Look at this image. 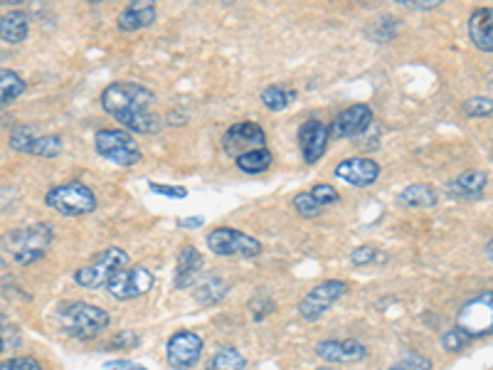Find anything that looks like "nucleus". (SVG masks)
<instances>
[{
  "instance_id": "1",
  "label": "nucleus",
  "mask_w": 493,
  "mask_h": 370,
  "mask_svg": "<svg viewBox=\"0 0 493 370\" xmlns=\"http://www.w3.org/2000/svg\"><path fill=\"white\" fill-rule=\"evenodd\" d=\"M156 94L146 84L112 82L104 87L102 109L129 134H159L163 119L156 114Z\"/></svg>"
},
{
  "instance_id": "2",
  "label": "nucleus",
  "mask_w": 493,
  "mask_h": 370,
  "mask_svg": "<svg viewBox=\"0 0 493 370\" xmlns=\"http://www.w3.org/2000/svg\"><path fill=\"white\" fill-rule=\"evenodd\" d=\"M55 316L57 324L77 341H94L112 324L109 311H104L102 306H94L89 301H62L57 306Z\"/></svg>"
},
{
  "instance_id": "3",
  "label": "nucleus",
  "mask_w": 493,
  "mask_h": 370,
  "mask_svg": "<svg viewBox=\"0 0 493 370\" xmlns=\"http://www.w3.org/2000/svg\"><path fill=\"white\" fill-rule=\"evenodd\" d=\"M52 240H55V227L50 222H32L10 235L8 252L15 264L30 267L47 257Z\"/></svg>"
},
{
  "instance_id": "4",
  "label": "nucleus",
  "mask_w": 493,
  "mask_h": 370,
  "mask_svg": "<svg viewBox=\"0 0 493 370\" xmlns=\"http://www.w3.org/2000/svg\"><path fill=\"white\" fill-rule=\"evenodd\" d=\"M126 264H131L129 252L122 247H106V250L96 252L92 259H87L82 267L75 272V284L89 291L96 289H106L116 272H122Z\"/></svg>"
},
{
  "instance_id": "5",
  "label": "nucleus",
  "mask_w": 493,
  "mask_h": 370,
  "mask_svg": "<svg viewBox=\"0 0 493 370\" xmlns=\"http://www.w3.org/2000/svg\"><path fill=\"white\" fill-rule=\"evenodd\" d=\"M45 205L62 217H84L96 210V195L89 185L82 180H67V183L52 185L45 193Z\"/></svg>"
},
{
  "instance_id": "6",
  "label": "nucleus",
  "mask_w": 493,
  "mask_h": 370,
  "mask_svg": "<svg viewBox=\"0 0 493 370\" xmlns=\"http://www.w3.org/2000/svg\"><path fill=\"white\" fill-rule=\"evenodd\" d=\"M94 148L104 161L119 168H133L143 158L139 143L126 129H99L94 134Z\"/></svg>"
},
{
  "instance_id": "7",
  "label": "nucleus",
  "mask_w": 493,
  "mask_h": 370,
  "mask_svg": "<svg viewBox=\"0 0 493 370\" xmlns=\"http://www.w3.org/2000/svg\"><path fill=\"white\" fill-rule=\"evenodd\" d=\"M456 328L474 341V338H486L493 336V289L484 291V294L469 299L459 314H456Z\"/></svg>"
},
{
  "instance_id": "8",
  "label": "nucleus",
  "mask_w": 493,
  "mask_h": 370,
  "mask_svg": "<svg viewBox=\"0 0 493 370\" xmlns=\"http://www.w3.org/2000/svg\"><path fill=\"white\" fill-rule=\"evenodd\" d=\"M207 250L217 257H244L254 259L261 254V242L251 237L247 232L234 230V227H215L207 235Z\"/></svg>"
},
{
  "instance_id": "9",
  "label": "nucleus",
  "mask_w": 493,
  "mask_h": 370,
  "mask_svg": "<svg viewBox=\"0 0 493 370\" xmlns=\"http://www.w3.org/2000/svg\"><path fill=\"white\" fill-rule=\"evenodd\" d=\"M345 294H348V284H345L343 279H326V282L316 284V287L301 299L298 316L306 324H314V321H318L321 316L326 314L338 299H343Z\"/></svg>"
},
{
  "instance_id": "10",
  "label": "nucleus",
  "mask_w": 493,
  "mask_h": 370,
  "mask_svg": "<svg viewBox=\"0 0 493 370\" xmlns=\"http://www.w3.org/2000/svg\"><path fill=\"white\" fill-rule=\"evenodd\" d=\"M153 272L143 264H126L122 272H116L114 279L106 284L109 296H114L116 301H131V299H139V296L149 294L153 289Z\"/></svg>"
},
{
  "instance_id": "11",
  "label": "nucleus",
  "mask_w": 493,
  "mask_h": 370,
  "mask_svg": "<svg viewBox=\"0 0 493 370\" xmlns=\"http://www.w3.org/2000/svg\"><path fill=\"white\" fill-rule=\"evenodd\" d=\"M205 343L196 331H176L166 343V363L173 370H190L196 368L203 358Z\"/></svg>"
},
{
  "instance_id": "12",
  "label": "nucleus",
  "mask_w": 493,
  "mask_h": 370,
  "mask_svg": "<svg viewBox=\"0 0 493 370\" xmlns=\"http://www.w3.org/2000/svg\"><path fill=\"white\" fill-rule=\"evenodd\" d=\"M267 146V131L257 121H237L223 136V148L227 156H242L247 151Z\"/></svg>"
},
{
  "instance_id": "13",
  "label": "nucleus",
  "mask_w": 493,
  "mask_h": 370,
  "mask_svg": "<svg viewBox=\"0 0 493 370\" xmlns=\"http://www.w3.org/2000/svg\"><path fill=\"white\" fill-rule=\"evenodd\" d=\"M314 351L321 361L333 363V365H353L368 358V348L355 338H326V341H318Z\"/></svg>"
},
{
  "instance_id": "14",
  "label": "nucleus",
  "mask_w": 493,
  "mask_h": 370,
  "mask_svg": "<svg viewBox=\"0 0 493 370\" xmlns=\"http://www.w3.org/2000/svg\"><path fill=\"white\" fill-rule=\"evenodd\" d=\"M328 139H331V126H326L321 119H308L301 124L298 146H301V156H304L308 166H314L326 156Z\"/></svg>"
},
{
  "instance_id": "15",
  "label": "nucleus",
  "mask_w": 493,
  "mask_h": 370,
  "mask_svg": "<svg viewBox=\"0 0 493 370\" xmlns=\"http://www.w3.org/2000/svg\"><path fill=\"white\" fill-rule=\"evenodd\" d=\"M372 124V109L368 104H353L343 109L331 124V136L335 139H355L365 131L370 129Z\"/></svg>"
},
{
  "instance_id": "16",
  "label": "nucleus",
  "mask_w": 493,
  "mask_h": 370,
  "mask_svg": "<svg viewBox=\"0 0 493 370\" xmlns=\"http://www.w3.org/2000/svg\"><path fill=\"white\" fill-rule=\"evenodd\" d=\"M335 178L345 180V183L353 185V188H370L380 178V166L372 158L351 156L335 166Z\"/></svg>"
},
{
  "instance_id": "17",
  "label": "nucleus",
  "mask_w": 493,
  "mask_h": 370,
  "mask_svg": "<svg viewBox=\"0 0 493 370\" xmlns=\"http://www.w3.org/2000/svg\"><path fill=\"white\" fill-rule=\"evenodd\" d=\"M159 15V5L156 0H131L129 5L119 13L116 18V28L119 32H139V30L151 28Z\"/></svg>"
},
{
  "instance_id": "18",
  "label": "nucleus",
  "mask_w": 493,
  "mask_h": 370,
  "mask_svg": "<svg viewBox=\"0 0 493 370\" xmlns=\"http://www.w3.org/2000/svg\"><path fill=\"white\" fill-rule=\"evenodd\" d=\"M203 264H205V259H203V254H200L193 245H186L183 250L178 252L176 274H173V284H176V289L193 287L197 282V274L203 272Z\"/></svg>"
},
{
  "instance_id": "19",
  "label": "nucleus",
  "mask_w": 493,
  "mask_h": 370,
  "mask_svg": "<svg viewBox=\"0 0 493 370\" xmlns=\"http://www.w3.org/2000/svg\"><path fill=\"white\" fill-rule=\"evenodd\" d=\"M469 37L476 50L493 52V5L476 8L469 18Z\"/></svg>"
},
{
  "instance_id": "20",
  "label": "nucleus",
  "mask_w": 493,
  "mask_h": 370,
  "mask_svg": "<svg viewBox=\"0 0 493 370\" xmlns=\"http://www.w3.org/2000/svg\"><path fill=\"white\" fill-rule=\"evenodd\" d=\"M486 183H488V178H486L484 171H464V173H459V176L449 183V195L452 198H459V200H474V198H481L486 190Z\"/></svg>"
},
{
  "instance_id": "21",
  "label": "nucleus",
  "mask_w": 493,
  "mask_h": 370,
  "mask_svg": "<svg viewBox=\"0 0 493 370\" xmlns=\"http://www.w3.org/2000/svg\"><path fill=\"white\" fill-rule=\"evenodd\" d=\"M30 35V15L23 10H8L0 15V40L8 45H20Z\"/></svg>"
},
{
  "instance_id": "22",
  "label": "nucleus",
  "mask_w": 493,
  "mask_h": 370,
  "mask_svg": "<svg viewBox=\"0 0 493 370\" xmlns=\"http://www.w3.org/2000/svg\"><path fill=\"white\" fill-rule=\"evenodd\" d=\"M230 291V282L220 274H207L205 279L196 282V289H193V296H196L197 304L203 306H215L223 301L224 296Z\"/></svg>"
},
{
  "instance_id": "23",
  "label": "nucleus",
  "mask_w": 493,
  "mask_h": 370,
  "mask_svg": "<svg viewBox=\"0 0 493 370\" xmlns=\"http://www.w3.org/2000/svg\"><path fill=\"white\" fill-rule=\"evenodd\" d=\"M437 200V190L427 183H412L397 195V205L402 208H434Z\"/></svg>"
},
{
  "instance_id": "24",
  "label": "nucleus",
  "mask_w": 493,
  "mask_h": 370,
  "mask_svg": "<svg viewBox=\"0 0 493 370\" xmlns=\"http://www.w3.org/2000/svg\"><path fill=\"white\" fill-rule=\"evenodd\" d=\"M271 161H274V156H271V151L267 146L254 148V151H247L242 156L234 158L237 168H240L242 173H247V176H260L264 171H269Z\"/></svg>"
},
{
  "instance_id": "25",
  "label": "nucleus",
  "mask_w": 493,
  "mask_h": 370,
  "mask_svg": "<svg viewBox=\"0 0 493 370\" xmlns=\"http://www.w3.org/2000/svg\"><path fill=\"white\" fill-rule=\"evenodd\" d=\"M25 92H28V82L18 72L0 67V106L15 102Z\"/></svg>"
},
{
  "instance_id": "26",
  "label": "nucleus",
  "mask_w": 493,
  "mask_h": 370,
  "mask_svg": "<svg viewBox=\"0 0 493 370\" xmlns=\"http://www.w3.org/2000/svg\"><path fill=\"white\" fill-rule=\"evenodd\" d=\"M247 368V358L242 353L233 348V346H224L220 351H215L205 363V370H244Z\"/></svg>"
},
{
  "instance_id": "27",
  "label": "nucleus",
  "mask_w": 493,
  "mask_h": 370,
  "mask_svg": "<svg viewBox=\"0 0 493 370\" xmlns=\"http://www.w3.org/2000/svg\"><path fill=\"white\" fill-rule=\"evenodd\" d=\"M294 99H297V92L288 87H281V84H271L261 92V104L269 111H284L294 104Z\"/></svg>"
},
{
  "instance_id": "28",
  "label": "nucleus",
  "mask_w": 493,
  "mask_h": 370,
  "mask_svg": "<svg viewBox=\"0 0 493 370\" xmlns=\"http://www.w3.org/2000/svg\"><path fill=\"white\" fill-rule=\"evenodd\" d=\"M40 136V131L35 126H30V124H20L15 129L10 131L8 136V146L13 151H18V153H30V148L35 143V139Z\"/></svg>"
},
{
  "instance_id": "29",
  "label": "nucleus",
  "mask_w": 493,
  "mask_h": 370,
  "mask_svg": "<svg viewBox=\"0 0 493 370\" xmlns=\"http://www.w3.org/2000/svg\"><path fill=\"white\" fill-rule=\"evenodd\" d=\"M62 139L57 134H40L32 148H30V156H40V158H57L62 153Z\"/></svg>"
},
{
  "instance_id": "30",
  "label": "nucleus",
  "mask_w": 493,
  "mask_h": 370,
  "mask_svg": "<svg viewBox=\"0 0 493 370\" xmlns=\"http://www.w3.org/2000/svg\"><path fill=\"white\" fill-rule=\"evenodd\" d=\"M291 205H294V210H297L301 217H306V220H311V217H318V215L326 210V208H324V205L318 203L316 198L311 195V190H306V193L294 195Z\"/></svg>"
},
{
  "instance_id": "31",
  "label": "nucleus",
  "mask_w": 493,
  "mask_h": 370,
  "mask_svg": "<svg viewBox=\"0 0 493 370\" xmlns=\"http://www.w3.org/2000/svg\"><path fill=\"white\" fill-rule=\"evenodd\" d=\"M461 111L471 119H493V99L488 97H471L461 104Z\"/></svg>"
},
{
  "instance_id": "32",
  "label": "nucleus",
  "mask_w": 493,
  "mask_h": 370,
  "mask_svg": "<svg viewBox=\"0 0 493 370\" xmlns=\"http://www.w3.org/2000/svg\"><path fill=\"white\" fill-rule=\"evenodd\" d=\"M380 257L382 254L378 247H372V245H361V247H355V250L351 252V264H355V267H368V264H375Z\"/></svg>"
},
{
  "instance_id": "33",
  "label": "nucleus",
  "mask_w": 493,
  "mask_h": 370,
  "mask_svg": "<svg viewBox=\"0 0 493 370\" xmlns=\"http://www.w3.org/2000/svg\"><path fill=\"white\" fill-rule=\"evenodd\" d=\"M469 336H466L461 328H452V331H447L444 336H442V348L449 353H461L469 346Z\"/></svg>"
},
{
  "instance_id": "34",
  "label": "nucleus",
  "mask_w": 493,
  "mask_h": 370,
  "mask_svg": "<svg viewBox=\"0 0 493 370\" xmlns=\"http://www.w3.org/2000/svg\"><path fill=\"white\" fill-rule=\"evenodd\" d=\"M0 370H42V363L32 356H15L0 363Z\"/></svg>"
},
{
  "instance_id": "35",
  "label": "nucleus",
  "mask_w": 493,
  "mask_h": 370,
  "mask_svg": "<svg viewBox=\"0 0 493 370\" xmlns=\"http://www.w3.org/2000/svg\"><path fill=\"white\" fill-rule=\"evenodd\" d=\"M139 343L141 338L136 331H119L109 341V351H126V348H136Z\"/></svg>"
},
{
  "instance_id": "36",
  "label": "nucleus",
  "mask_w": 493,
  "mask_h": 370,
  "mask_svg": "<svg viewBox=\"0 0 493 370\" xmlns=\"http://www.w3.org/2000/svg\"><path fill=\"white\" fill-rule=\"evenodd\" d=\"M311 195H314V198H316L318 203L324 205V208H326V205H335L338 200H341V193L335 190L333 185H328V183L314 185V188H311Z\"/></svg>"
},
{
  "instance_id": "37",
  "label": "nucleus",
  "mask_w": 493,
  "mask_h": 370,
  "mask_svg": "<svg viewBox=\"0 0 493 370\" xmlns=\"http://www.w3.org/2000/svg\"><path fill=\"white\" fill-rule=\"evenodd\" d=\"M149 188L156 195H166V198H178V200L187 198V188H180V185H166V183H156V180H151Z\"/></svg>"
},
{
  "instance_id": "38",
  "label": "nucleus",
  "mask_w": 493,
  "mask_h": 370,
  "mask_svg": "<svg viewBox=\"0 0 493 370\" xmlns=\"http://www.w3.org/2000/svg\"><path fill=\"white\" fill-rule=\"evenodd\" d=\"M250 311L254 321H264V319L274 311V301H271V299H261V296H257V299L250 304Z\"/></svg>"
},
{
  "instance_id": "39",
  "label": "nucleus",
  "mask_w": 493,
  "mask_h": 370,
  "mask_svg": "<svg viewBox=\"0 0 493 370\" xmlns=\"http://www.w3.org/2000/svg\"><path fill=\"white\" fill-rule=\"evenodd\" d=\"M405 370H432V361L427 356H419V353H410L405 361H402Z\"/></svg>"
},
{
  "instance_id": "40",
  "label": "nucleus",
  "mask_w": 493,
  "mask_h": 370,
  "mask_svg": "<svg viewBox=\"0 0 493 370\" xmlns=\"http://www.w3.org/2000/svg\"><path fill=\"white\" fill-rule=\"evenodd\" d=\"M104 370H146V368L133 361H109L106 365H104Z\"/></svg>"
},
{
  "instance_id": "41",
  "label": "nucleus",
  "mask_w": 493,
  "mask_h": 370,
  "mask_svg": "<svg viewBox=\"0 0 493 370\" xmlns=\"http://www.w3.org/2000/svg\"><path fill=\"white\" fill-rule=\"evenodd\" d=\"M178 225L186 227V230H197V227L205 225V217L203 215H197V217H178Z\"/></svg>"
},
{
  "instance_id": "42",
  "label": "nucleus",
  "mask_w": 493,
  "mask_h": 370,
  "mask_svg": "<svg viewBox=\"0 0 493 370\" xmlns=\"http://www.w3.org/2000/svg\"><path fill=\"white\" fill-rule=\"evenodd\" d=\"M444 0H407V5H412V8H417V10H434L439 8Z\"/></svg>"
},
{
  "instance_id": "43",
  "label": "nucleus",
  "mask_w": 493,
  "mask_h": 370,
  "mask_svg": "<svg viewBox=\"0 0 493 370\" xmlns=\"http://www.w3.org/2000/svg\"><path fill=\"white\" fill-rule=\"evenodd\" d=\"M20 3H23V0H0V5H10V8H15Z\"/></svg>"
},
{
  "instance_id": "44",
  "label": "nucleus",
  "mask_w": 493,
  "mask_h": 370,
  "mask_svg": "<svg viewBox=\"0 0 493 370\" xmlns=\"http://www.w3.org/2000/svg\"><path fill=\"white\" fill-rule=\"evenodd\" d=\"M486 257H488L493 262V237H491V240H488V245H486Z\"/></svg>"
},
{
  "instance_id": "45",
  "label": "nucleus",
  "mask_w": 493,
  "mask_h": 370,
  "mask_svg": "<svg viewBox=\"0 0 493 370\" xmlns=\"http://www.w3.org/2000/svg\"><path fill=\"white\" fill-rule=\"evenodd\" d=\"M5 351V338H3V333H0V353Z\"/></svg>"
},
{
  "instance_id": "46",
  "label": "nucleus",
  "mask_w": 493,
  "mask_h": 370,
  "mask_svg": "<svg viewBox=\"0 0 493 370\" xmlns=\"http://www.w3.org/2000/svg\"><path fill=\"white\" fill-rule=\"evenodd\" d=\"M390 370H405V365H392Z\"/></svg>"
},
{
  "instance_id": "47",
  "label": "nucleus",
  "mask_w": 493,
  "mask_h": 370,
  "mask_svg": "<svg viewBox=\"0 0 493 370\" xmlns=\"http://www.w3.org/2000/svg\"><path fill=\"white\" fill-rule=\"evenodd\" d=\"M395 3H405V5H407V0H395Z\"/></svg>"
},
{
  "instance_id": "48",
  "label": "nucleus",
  "mask_w": 493,
  "mask_h": 370,
  "mask_svg": "<svg viewBox=\"0 0 493 370\" xmlns=\"http://www.w3.org/2000/svg\"><path fill=\"white\" fill-rule=\"evenodd\" d=\"M87 3H99V0H87Z\"/></svg>"
},
{
  "instance_id": "49",
  "label": "nucleus",
  "mask_w": 493,
  "mask_h": 370,
  "mask_svg": "<svg viewBox=\"0 0 493 370\" xmlns=\"http://www.w3.org/2000/svg\"><path fill=\"white\" fill-rule=\"evenodd\" d=\"M0 245H3V237H0Z\"/></svg>"
},
{
  "instance_id": "50",
  "label": "nucleus",
  "mask_w": 493,
  "mask_h": 370,
  "mask_svg": "<svg viewBox=\"0 0 493 370\" xmlns=\"http://www.w3.org/2000/svg\"><path fill=\"white\" fill-rule=\"evenodd\" d=\"M23 3H28V0H23Z\"/></svg>"
}]
</instances>
